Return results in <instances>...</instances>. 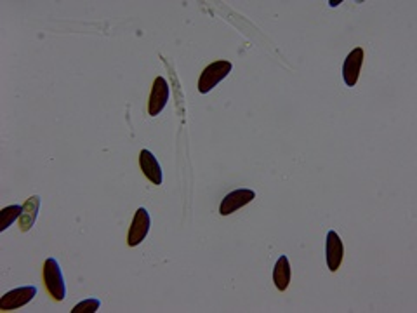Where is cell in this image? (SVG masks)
I'll use <instances>...</instances> for the list:
<instances>
[{"instance_id":"12","label":"cell","mask_w":417,"mask_h":313,"mask_svg":"<svg viewBox=\"0 0 417 313\" xmlns=\"http://www.w3.org/2000/svg\"><path fill=\"white\" fill-rule=\"evenodd\" d=\"M21 212H23V205L14 204L3 207L2 211H0V232H6V230L19 218Z\"/></svg>"},{"instance_id":"6","label":"cell","mask_w":417,"mask_h":313,"mask_svg":"<svg viewBox=\"0 0 417 313\" xmlns=\"http://www.w3.org/2000/svg\"><path fill=\"white\" fill-rule=\"evenodd\" d=\"M254 198H256V193H254L252 190H245V188H242V190L231 191V193H228L224 198H222L221 205H219V214L221 216L233 214L235 211L242 209L243 205L250 204Z\"/></svg>"},{"instance_id":"1","label":"cell","mask_w":417,"mask_h":313,"mask_svg":"<svg viewBox=\"0 0 417 313\" xmlns=\"http://www.w3.org/2000/svg\"><path fill=\"white\" fill-rule=\"evenodd\" d=\"M42 275H44L45 289H47V292L51 294V298L58 303L63 301L66 296V285H65V278H63V273H61V268H59V263L54 259V257L45 259Z\"/></svg>"},{"instance_id":"7","label":"cell","mask_w":417,"mask_h":313,"mask_svg":"<svg viewBox=\"0 0 417 313\" xmlns=\"http://www.w3.org/2000/svg\"><path fill=\"white\" fill-rule=\"evenodd\" d=\"M361 65H363V49L354 47L350 54L346 56L343 65V79L348 87H354L360 77Z\"/></svg>"},{"instance_id":"8","label":"cell","mask_w":417,"mask_h":313,"mask_svg":"<svg viewBox=\"0 0 417 313\" xmlns=\"http://www.w3.org/2000/svg\"><path fill=\"white\" fill-rule=\"evenodd\" d=\"M325 256H327V266H329V270L332 271V273H336V271L339 270L341 263H343L344 246H343V240L339 239V235H337L334 230H330V232L327 233Z\"/></svg>"},{"instance_id":"10","label":"cell","mask_w":417,"mask_h":313,"mask_svg":"<svg viewBox=\"0 0 417 313\" xmlns=\"http://www.w3.org/2000/svg\"><path fill=\"white\" fill-rule=\"evenodd\" d=\"M38 209H40V197L33 195V197L26 198V202L23 204V212L19 216V228L21 232H28L33 226L35 219L38 216Z\"/></svg>"},{"instance_id":"3","label":"cell","mask_w":417,"mask_h":313,"mask_svg":"<svg viewBox=\"0 0 417 313\" xmlns=\"http://www.w3.org/2000/svg\"><path fill=\"white\" fill-rule=\"evenodd\" d=\"M35 296H37V287L35 285L13 289V291L6 292L0 299V312H10V310L21 308V306L28 305Z\"/></svg>"},{"instance_id":"2","label":"cell","mask_w":417,"mask_h":313,"mask_svg":"<svg viewBox=\"0 0 417 313\" xmlns=\"http://www.w3.org/2000/svg\"><path fill=\"white\" fill-rule=\"evenodd\" d=\"M231 68L233 65L229 61H226V59H218V61L211 63L202 72L200 79H198V90L202 94H207L208 90L214 89L221 80H224L231 73Z\"/></svg>"},{"instance_id":"9","label":"cell","mask_w":417,"mask_h":313,"mask_svg":"<svg viewBox=\"0 0 417 313\" xmlns=\"http://www.w3.org/2000/svg\"><path fill=\"white\" fill-rule=\"evenodd\" d=\"M139 167H141L146 179L152 181L153 184H162V167H160L158 160L149 150H141V153H139Z\"/></svg>"},{"instance_id":"5","label":"cell","mask_w":417,"mask_h":313,"mask_svg":"<svg viewBox=\"0 0 417 313\" xmlns=\"http://www.w3.org/2000/svg\"><path fill=\"white\" fill-rule=\"evenodd\" d=\"M169 83L163 77H156L155 82H153L152 93H149V101H148V113L152 117L158 115L160 111L165 108L167 101H169Z\"/></svg>"},{"instance_id":"11","label":"cell","mask_w":417,"mask_h":313,"mask_svg":"<svg viewBox=\"0 0 417 313\" xmlns=\"http://www.w3.org/2000/svg\"><path fill=\"white\" fill-rule=\"evenodd\" d=\"M291 277H292V268L291 264H288L287 256H280L273 268L275 287H277L278 291H285V289L288 287V284H291Z\"/></svg>"},{"instance_id":"4","label":"cell","mask_w":417,"mask_h":313,"mask_svg":"<svg viewBox=\"0 0 417 313\" xmlns=\"http://www.w3.org/2000/svg\"><path fill=\"white\" fill-rule=\"evenodd\" d=\"M149 225H152V219H149L148 211L145 207H139L136 211L134 219L131 223V228H129V235H127V246L129 247H136L145 240V236L148 235L149 232Z\"/></svg>"},{"instance_id":"13","label":"cell","mask_w":417,"mask_h":313,"mask_svg":"<svg viewBox=\"0 0 417 313\" xmlns=\"http://www.w3.org/2000/svg\"><path fill=\"white\" fill-rule=\"evenodd\" d=\"M99 306H101L99 299L89 298L85 299V301L79 303V305L72 310V313H96L97 310H99Z\"/></svg>"}]
</instances>
